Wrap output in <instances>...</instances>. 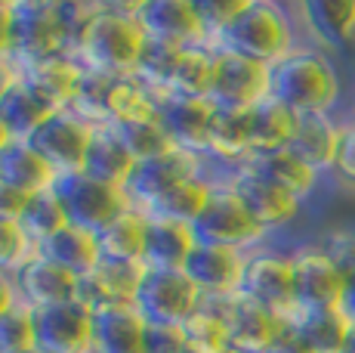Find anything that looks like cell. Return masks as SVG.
<instances>
[{
	"label": "cell",
	"mask_w": 355,
	"mask_h": 353,
	"mask_svg": "<svg viewBox=\"0 0 355 353\" xmlns=\"http://www.w3.org/2000/svg\"><path fill=\"white\" fill-rule=\"evenodd\" d=\"M50 108L40 99L31 97V90H25L22 84H16L3 99H0V124L6 127L12 140H28L46 118H50Z\"/></svg>",
	"instance_id": "38"
},
{
	"label": "cell",
	"mask_w": 355,
	"mask_h": 353,
	"mask_svg": "<svg viewBox=\"0 0 355 353\" xmlns=\"http://www.w3.org/2000/svg\"><path fill=\"white\" fill-rule=\"evenodd\" d=\"M80 74H84V65L78 59L56 53V56L40 59V63L19 65V84L31 90V97L40 99L50 112H62L78 90Z\"/></svg>",
	"instance_id": "20"
},
{
	"label": "cell",
	"mask_w": 355,
	"mask_h": 353,
	"mask_svg": "<svg viewBox=\"0 0 355 353\" xmlns=\"http://www.w3.org/2000/svg\"><path fill=\"white\" fill-rule=\"evenodd\" d=\"M146 319L130 307H108L93 313V353H142Z\"/></svg>",
	"instance_id": "28"
},
{
	"label": "cell",
	"mask_w": 355,
	"mask_h": 353,
	"mask_svg": "<svg viewBox=\"0 0 355 353\" xmlns=\"http://www.w3.org/2000/svg\"><path fill=\"white\" fill-rule=\"evenodd\" d=\"M25 353H44V350H40V347H31V350H25Z\"/></svg>",
	"instance_id": "58"
},
{
	"label": "cell",
	"mask_w": 355,
	"mask_h": 353,
	"mask_svg": "<svg viewBox=\"0 0 355 353\" xmlns=\"http://www.w3.org/2000/svg\"><path fill=\"white\" fill-rule=\"evenodd\" d=\"M244 261H248V251L198 242L192 254H189V261L182 263V273L201 291V297H226V295H238Z\"/></svg>",
	"instance_id": "19"
},
{
	"label": "cell",
	"mask_w": 355,
	"mask_h": 353,
	"mask_svg": "<svg viewBox=\"0 0 355 353\" xmlns=\"http://www.w3.org/2000/svg\"><path fill=\"white\" fill-rule=\"evenodd\" d=\"M182 50L167 44H158V40H146V50H142L139 63H136L133 78L152 93L155 99H167V87H170V74L176 69V59H180Z\"/></svg>",
	"instance_id": "42"
},
{
	"label": "cell",
	"mask_w": 355,
	"mask_h": 353,
	"mask_svg": "<svg viewBox=\"0 0 355 353\" xmlns=\"http://www.w3.org/2000/svg\"><path fill=\"white\" fill-rule=\"evenodd\" d=\"M0 183L22 195H37L44 189H53L56 174L34 152L28 140H10L0 149Z\"/></svg>",
	"instance_id": "27"
},
{
	"label": "cell",
	"mask_w": 355,
	"mask_h": 353,
	"mask_svg": "<svg viewBox=\"0 0 355 353\" xmlns=\"http://www.w3.org/2000/svg\"><path fill=\"white\" fill-rule=\"evenodd\" d=\"M31 254L34 245L25 236V229L19 227V220H0V273L12 276Z\"/></svg>",
	"instance_id": "46"
},
{
	"label": "cell",
	"mask_w": 355,
	"mask_h": 353,
	"mask_svg": "<svg viewBox=\"0 0 355 353\" xmlns=\"http://www.w3.org/2000/svg\"><path fill=\"white\" fill-rule=\"evenodd\" d=\"M322 245L327 248V254L334 257V263L340 267L346 279V297H343V310L346 316L355 322V229H327L324 236H318Z\"/></svg>",
	"instance_id": "44"
},
{
	"label": "cell",
	"mask_w": 355,
	"mask_h": 353,
	"mask_svg": "<svg viewBox=\"0 0 355 353\" xmlns=\"http://www.w3.org/2000/svg\"><path fill=\"white\" fill-rule=\"evenodd\" d=\"M99 6L102 0H56V25H59V40H62L65 56L78 59Z\"/></svg>",
	"instance_id": "43"
},
{
	"label": "cell",
	"mask_w": 355,
	"mask_h": 353,
	"mask_svg": "<svg viewBox=\"0 0 355 353\" xmlns=\"http://www.w3.org/2000/svg\"><path fill=\"white\" fill-rule=\"evenodd\" d=\"M244 0H195V13L201 19V28L207 35L210 47L220 40V35L232 25V19L241 13Z\"/></svg>",
	"instance_id": "47"
},
{
	"label": "cell",
	"mask_w": 355,
	"mask_h": 353,
	"mask_svg": "<svg viewBox=\"0 0 355 353\" xmlns=\"http://www.w3.org/2000/svg\"><path fill=\"white\" fill-rule=\"evenodd\" d=\"M346 118L355 121V87H352V97H349V108H346Z\"/></svg>",
	"instance_id": "55"
},
{
	"label": "cell",
	"mask_w": 355,
	"mask_h": 353,
	"mask_svg": "<svg viewBox=\"0 0 355 353\" xmlns=\"http://www.w3.org/2000/svg\"><path fill=\"white\" fill-rule=\"evenodd\" d=\"M226 183L232 192L238 195V202H241V208L248 211V217L269 239L275 233L291 229L293 223L300 220V214H303V202L293 199L284 189H278L275 183H269L263 174H257L254 167H248V165L235 167Z\"/></svg>",
	"instance_id": "9"
},
{
	"label": "cell",
	"mask_w": 355,
	"mask_h": 353,
	"mask_svg": "<svg viewBox=\"0 0 355 353\" xmlns=\"http://www.w3.org/2000/svg\"><path fill=\"white\" fill-rule=\"evenodd\" d=\"M198 304H201V291L189 282L182 270H142L133 310L146 319V325L180 329L198 310Z\"/></svg>",
	"instance_id": "4"
},
{
	"label": "cell",
	"mask_w": 355,
	"mask_h": 353,
	"mask_svg": "<svg viewBox=\"0 0 355 353\" xmlns=\"http://www.w3.org/2000/svg\"><path fill=\"white\" fill-rule=\"evenodd\" d=\"M272 97V65L238 53L214 47V78H210L207 103L214 108H238L248 112Z\"/></svg>",
	"instance_id": "6"
},
{
	"label": "cell",
	"mask_w": 355,
	"mask_h": 353,
	"mask_svg": "<svg viewBox=\"0 0 355 353\" xmlns=\"http://www.w3.org/2000/svg\"><path fill=\"white\" fill-rule=\"evenodd\" d=\"M19 301V288H16V279H12L10 273H0V313H6V310H12Z\"/></svg>",
	"instance_id": "53"
},
{
	"label": "cell",
	"mask_w": 355,
	"mask_h": 353,
	"mask_svg": "<svg viewBox=\"0 0 355 353\" xmlns=\"http://www.w3.org/2000/svg\"><path fill=\"white\" fill-rule=\"evenodd\" d=\"M300 44V31L288 3L275 0H244L241 13L220 35L214 47L238 56L257 59L263 65H275Z\"/></svg>",
	"instance_id": "2"
},
{
	"label": "cell",
	"mask_w": 355,
	"mask_h": 353,
	"mask_svg": "<svg viewBox=\"0 0 355 353\" xmlns=\"http://www.w3.org/2000/svg\"><path fill=\"white\" fill-rule=\"evenodd\" d=\"M180 331H182V341H186L189 353H229L232 350L229 331H226V322H223L220 310L210 301H204V297L195 313L180 325Z\"/></svg>",
	"instance_id": "36"
},
{
	"label": "cell",
	"mask_w": 355,
	"mask_h": 353,
	"mask_svg": "<svg viewBox=\"0 0 355 353\" xmlns=\"http://www.w3.org/2000/svg\"><path fill=\"white\" fill-rule=\"evenodd\" d=\"M272 97L288 106L293 115H340L343 78L331 53L300 40L288 56L272 65Z\"/></svg>",
	"instance_id": "1"
},
{
	"label": "cell",
	"mask_w": 355,
	"mask_h": 353,
	"mask_svg": "<svg viewBox=\"0 0 355 353\" xmlns=\"http://www.w3.org/2000/svg\"><path fill=\"white\" fill-rule=\"evenodd\" d=\"M112 131L118 133V140L124 142V149L133 155V161L158 158V155L173 149V142H170L158 115L139 118V121H127V124H112Z\"/></svg>",
	"instance_id": "40"
},
{
	"label": "cell",
	"mask_w": 355,
	"mask_h": 353,
	"mask_svg": "<svg viewBox=\"0 0 355 353\" xmlns=\"http://www.w3.org/2000/svg\"><path fill=\"white\" fill-rule=\"evenodd\" d=\"M139 263H114V261H99L96 270H90L87 276L78 279V291L74 301L87 310V313H99L108 307H130L136 297L142 279Z\"/></svg>",
	"instance_id": "18"
},
{
	"label": "cell",
	"mask_w": 355,
	"mask_h": 353,
	"mask_svg": "<svg viewBox=\"0 0 355 353\" xmlns=\"http://www.w3.org/2000/svg\"><path fill=\"white\" fill-rule=\"evenodd\" d=\"M10 44H12V13H10V0H0V59H10Z\"/></svg>",
	"instance_id": "52"
},
{
	"label": "cell",
	"mask_w": 355,
	"mask_h": 353,
	"mask_svg": "<svg viewBox=\"0 0 355 353\" xmlns=\"http://www.w3.org/2000/svg\"><path fill=\"white\" fill-rule=\"evenodd\" d=\"M248 167H254L257 174H263L269 183H275L278 189H284V192H291L293 199H300L306 205V202L312 199V195L322 189L324 176L315 171V167H309L303 158H297V155L291 152V149H275V152H257L250 155L248 161H244Z\"/></svg>",
	"instance_id": "25"
},
{
	"label": "cell",
	"mask_w": 355,
	"mask_h": 353,
	"mask_svg": "<svg viewBox=\"0 0 355 353\" xmlns=\"http://www.w3.org/2000/svg\"><path fill=\"white\" fill-rule=\"evenodd\" d=\"M238 295L250 297V301L269 307L272 313L288 319L293 310H297L291 248H278V245H272V242H266V245L248 251Z\"/></svg>",
	"instance_id": "5"
},
{
	"label": "cell",
	"mask_w": 355,
	"mask_h": 353,
	"mask_svg": "<svg viewBox=\"0 0 355 353\" xmlns=\"http://www.w3.org/2000/svg\"><path fill=\"white\" fill-rule=\"evenodd\" d=\"M25 202H28V195H22V192H16V189L0 183V220H19Z\"/></svg>",
	"instance_id": "50"
},
{
	"label": "cell",
	"mask_w": 355,
	"mask_h": 353,
	"mask_svg": "<svg viewBox=\"0 0 355 353\" xmlns=\"http://www.w3.org/2000/svg\"><path fill=\"white\" fill-rule=\"evenodd\" d=\"M300 40L324 53H343L355 44V0H300L291 3Z\"/></svg>",
	"instance_id": "13"
},
{
	"label": "cell",
	"mask_w": 355,
	"mask_h": 353,
	"mask_svg": "<svg viewBox=\"0 0 355 353\" xmlns=\"http://www.w3.org/2000/svg\"><path fill=\"white\" fill-rule=\"evenodd\" d=\"M266 353H315V350H312L309 344H306L303 338L291 329V325H284V331L275 338V341H272V347Z\"/></svg>",
	"instance_id": "51"
},
{
	"label": "cell",
	"mask_w": 355,
	"mask_h": 353,
	"mask_svg": "<svg viewBox=\"0 0 355 353\" xmlns=\"http://www.w3.org/2000/svg\"><path fill=\"white\" fill-rule=\"evenodd\" d=\"M105 115H108V127L127 124V121H139V118H152V115H158V99H155L133 74H124V78L112 81Z\"/></svg>",
	"instance_id": "37"
},
{
	"label": "cell",
	"mask_w": 355,
	"mask_h": 353,
	"mask_svg": "<svg viewBox=\"0 0 355 353\" xmlns=\"http://www.w3.org/2000/svg\"><path fill=\"white\" fill-rule=\"evenodd\" d=\"M158 118L167 131L173 149L189 155L207 152V127L214 118V106L207 99H176L167 97L158 103Z\"/></svg>",
	"instance_id": "23"
},
{
	"label": "cell",
	"mask_w": 355,
	"mask_h": 353,
	"mask_svg": "<svg viewBox=\"0 0 355 353\" xmlns=\"http://www.w3.org/2000/svg\"><path fill=\"white\" fill-rule=\"evenodd\" d=\"M133 16L146 40L192 50V47H210L195 13V0H133Z\"/></svg>",
	"instance_id": "14"
},
{
	"label": "cell",
	"mask_w": 355,
	"mask_h": 353,
	"mask_svg": "<svg viewBox=\"0 0 355 353\" xmlns=\"http://www.w3.org/2000/svg\"><path fill=\"white\" fill-rule=\"evenodd\" d=\"M68 223V217L62 211V202L53 189H44L37 195H28L22 208V217H19V227L25 229V236L31 239V245L37 248L44 239H50L53 233H59Z\"/></svg>",
	"instance_id": "39"
},
{
	"label": "cell",
	"mask_w": 355,
	"mask_h": 353,
	"mask_svg": "<svg viewBox=\"0 0 355 353\" xmlns=\"http://www.w3.org/2000/svg\"><path fill=\"white\" fill-rule=\"evenodd\" d=\"M293 263V297L297 310H327L343 307L346 297V279L334 257L327 254L322 239L297 242L291 248Z\"/></svg>",
	"instance_id": "7"
},
{
	"label": "cell",
	"mask_w": 355,
	"mask_h": 353,
	"mask_svg": "<svg viewBox=\"0 0 355 353\" xmlns=\"http://www.w3.org/2000/svg\"><path fill=\"white\" fill-rule=\"evenodd\" d=\"M12 279H16V288H19V301L31 310H44V307L74 301V291H78V276L56 267L46 257H40L37 251L12 273Z\"/></svg>",
	"instance_id": "22"
},
{
	"label": "cell",
	"mask_w": 355,
	"mask_h": 353,
	"mask_svg": "<svg viewBox=\"0 0 355 353\" xmlns=\"http://www.w3.org/2000/svg\"><path fill=\"white\" fill-rule=\"evenodd\" d=\"M142 353H189V350H186V341H182V331L180 329L148 325Z\"/></svg>",
	"instance_id": "49"
},
{
	"label": "cell",
	"mask_w": 355,
	"mask_h": 353,
	"mask_svg": "<svg viewBox=\"0 0 355 353\" xmlns=\"http://www.w3.org/2000/svg\"><path fill=\"white\" fill-rule=\"evenodd\" d=\"M34 347V313L25 304L0 313V353H25Z\"/></svg>",
	"instance_id": "45"
},
{
	"label": "cell",
	"mask_w": 355,
	"mask_h": 353,
	"mask_svg": "<svg viewBox=\"0 0 355 353\" xmlns=\"http://www.w3.org/2000/svg\"><path fill=\"white\" fill-rule=\"evenodd\" d=\"M198 174H201V155H189L182 149H170V152L158 155V158L136 161L133 174L124 183L127 205L148 211L161 195H167L173 186H180L182 180Z\"/></svg>",
	"instance_id": "15"
},
{
	"label": "cell",
	"mask_w": 355,
	"mask_h": 353,
	"mask_svg": "<svg viewBox=\"0 0 355 353\" xmlns=\"http://www.w3.org/2000/svg\"><path fill=\"white\" fill-rule=\"evenodd\" d=\"M10 140H12V137H10V133H6V127L0 124V149H3V146H6V142H10Z\"/></svg>",
	"instance_id": "57"
},
{
	"label": "cell",
	"mask_w": 355,
	"mask_h": 353,
	"mask_svg": "<svg viewBox=\"0 0 355 353\" xmlns=\"http://www.w3.org/2000/svg\"><path fill=\"white\" fill-rule=\"evenodd\" d=\"M19 84V69L12 59H0V99Z\"/></svg>",
	"instance_id": "54"
},
{
	"label": "cell",
	"mask_w": 355,
	"mask_h": 353,
	"mask_svg": "<svg viewBox=\"0 0 355 353\" xmlns=\"http://www.w3.org/2000/svg\"><path fill=\"white\" fill-rule=\"evenodd\" d=\"M343 353H355V322H352V331H349V341H346V350Z\"/></svg>",
	"instance_id": "56"
},
{
	"label": "cell",
	"mask_w": 355,
	"mask_h": 353,
	"mask_svg": "<svg viewBox=\"0 0 355 353\" xmlns=\"http://www.w3.org/2000/svg\"><path fill=\"white\" fill-rule=\"evenodd\" d=\"M248 124H250V155L257 152H275V149H288L293 127H297V115L275 97L263 99L254 108H248Z\"/></svg>",
	"instance_id": "33"
},
{
	"label": "cell",
	"mask_w": 355,
	"mask_h": 353,
	"mask_svg": "<svg viewBox=\"0 0 355 353\" xmlns=\"http://www.w3.org/2000/svg\"><path fill=\"white\" fill-rule=\"evenodd\" d=\"M34 347L44 353H93V316L78 301L31 310Z\"/></svg>",
	"instance_id": "17"
},
{
	"label": "cell",
	"mask_w": 355,
	"mask_h": 353,
	"mask_svg": "<svg viewBox=\"0 0 355 353\" xmlns=\"http://www.w3.org/2000/svg\"><path fill=\"white\" fill-rule=\"evenodd\" d=\"M133 167H136L133 155L124 149V142L118 140V133H114L112 127H93L80 174L93 176V180H99V183H108V186L124 189V183L130 180Z\"/></svg>",
	"instance_id": "31"
},
{
	"label": "cell",
	"mask_w": 355,
	"mask_h": 353,
	"mask_svg": "<svg viewBox=\"0 0 355 353\" xmlns=\"http://www.w3.org/2000/svg\"><path fill=\"white\" fill-rule=\"evenodd\" d=\"M340 137H343V115L331 112H309L297 115V127L291 137V152L303 158L309 167H315L322 176H331L337 161Z\"/></svg>",
	"instance_id": "21"
},
{
	"label": "cell",
	"mask_w": 355,
	"mask_h": 353,
	"mask_svg": "<svg viewBox=\"0 0 355 353\" xmlns=\"http://www.w3.org/2000/svg\"><path fill=\"white\" fill-rule=\"evenodd\" d=\"M112 81L114 78H108V74L84 69V74H80V81H78V90H74L71 103H68V112L90 127H108L105 106H108Z\"/></svg>",
	"instance_id": "41"
},
{
	"label": "cell",
	"mask_w": 355,
	"mask_h": 353,
	"mask_svg": "<svg viewBox=\"0 0 355 353\" xmlns=\"http://www.w3.org/2000/svg\"><path fill=\"white\" fill-rule=\"evenodd\" d=\"M220 310L223 322L229 331V347L235 353H266L278 335L284 331L288 319L272 313L269 307L250 301L244 295H226V297H204Z\"/></svg>",
	"instance_id": "12"
},
{
	"label": "cell",
	"mask_w": 355,
	"mask_h": 353,
	"mask_svg": "<svg viewBox=\"0 0 355 353\" xmlns=\"http://www.w3.org/2000/svg\"><path fill=\"white\" fill-rule=\"evenodd\" d=\"M90 133H93L90 124H84L68 108H62V112H53L28 137V142L34 152L50 165L53 174L65 176V174H80Z\"/></svg>",
	"instance_id": "16"
},
{
	"label": "cell",
	"mask_w": 355,
	"mask_h": 353,
	"mask_svg": "<svg viewBox=\"0 0 355 353\" xmlns=\"http://www.w3.org/2000/svg\"><path fill=\"white\" fill-rule=\"evenodd\" d=\"M216 183H210L207 176H189L182 180L180 186H173L167 195H161L146 214H158V217H167V220H176V223H186V227H195V220L201 217L204 205H207L210 192H214Z\"/></svg>",
	"instance_id": "35"
},
{
	"label": "cell",
	"mask_w": 355,
	"mask_h": 353,
	"mask_svg": "<svg viewBox=\"0 0 355 353\" xmlns=\"http://www.w3.org/2000/svg\"><path fill=\"white\" fill-rule=\"evenodd\" d=\"M210 78H214V47H192L182 50L176 69L170 74L167 97L176 99H207Z\"/></svg>",
	"instance_id": "34"
},
{
	"label": "cell",
	"mask_w": 355,
	"mask_h": 353,
	"mask_svg": "<svg viewBox=\"0 0 355 353\" xmlns=\"http://www.w3.org/2000/svg\"><path fill=\"white\" fill-rule=\"evenodd\" d=\"M195 245L198 239L192 227L158 214H146V251H142L146 270H182Z\"/></svg>",
	"instance_id": "24"
},
{
	"label": "cell",
	"mask_w": 355,
	"mask_h": 353,
	"mask_svg": "<svg viewBox=\"0 0 355 353\" xmlns=\"http://www.w3.org/2000/svg\"><path fill=\"white\" fill-rule=\"evenodd\" d=\"M331 176L340 186L355 189V121H349L346 115H343V137H340L337 161H334Z\"/></svg>",
	"instance_id": "48"
},
{
	"label": "cell",
	"mask_w": 355,
	"mask_h": 353,
	"mask_svg": "<svg viewBox=\"0 0 355 353\" xmlns=\"http://www.w3.org/2000/svg\"><path fill=\"white\" fill-rule=\"evenodd\" d=\"M53 192L62 202L68 223L80 229H90V233H99L112 217H118L124 208H130L121 186H108V183H99L87 174L56 176Z\"/></svg>",
	"instance_id": "10"
},
{
	"label": "cell",
	"mask_w": 355,
	"mask_h": 353,
	"mask_svg": "<svg viewBox=\"0 0 355 353\" xmlns=\"http://www.w3.org/2000/svg\"><path fill=\"white\" fill-rule=\"evenodd\" d=\"M102 261L114 263H139L146 251V211L139 208H124L118 217L105 223L96 233Z\"/></svg>",
	"instance_id": "32"
},
{
	"label": "cell",
	"mask_w": 355,
	"mask_h": 353,
	"mask_svg": "<svg viewBox=\"0 0 355 353\" xmlns=\"http://www.w3.org/2000/svg\"><path fill=\"white\" fill-rule=\"evenodd\" d=\"M192 233L204 245H223L235 251H254L259 245H266V242H272L248 217L238 195L229 189V183H216L214 186L201 217L195 220Z\"/></svg>",
	"instance_id": "8"
},
{
	"label": "cell",
	"mask_w": 355,
	"mask_h": 353,
	"mask_svg": "<svg viewBox=\"0 0 355 353\" xmlns=\"http://www.w3.org/2000/svg\"><path fill=\"white\" fill-rule=\"evenodd\" d=\"M12 13V44L10 59L19 65L40 63L62 53L56 25V0H10Z\"/></svg>",
	"instance_id": "11"
},
{
	"label": "cell",
	"mask_w": 355,
	"mask_h": 353,
	"mask_svg": "<svg viewBox=\"0 0 355 353\" xmlns=\"http://www.w3.org/2000/svg\"><path fill=\"white\" fill-rule=\"evenodd\" d=\"M34 251H37L40 257H46V261H53L56 267L68 270L71 276H78V279L87 276L90 270H96V263L102 261L96 233L71 227V223H65L59 233H53L50 239H44Z\"/></svg>",
	"instance_id": "29"
},
{
	"label": "cell",
	"mask_w": 355,
	"mask_h": 353,
	"mask_svg": "<svg viewBox=\"0 0 355 353\" xmlns=\"http://www.w3.org/2000/svg\"><path fill=\"white\" fill-rule=\"evenodd\" d=\"M142 50H146V31L133 16V0H124V3L102 0L78 53V63L108 78H124L136 72Z\"/></svg>",
	"instance_id": "3"
},
{
	"label": "cell",
	"mask_w": 355,
	"mask_h": 353,
	"mask_svg": "<svg viewBox=\"0 0 355 353\" xmlns=\"http://www.w3.org/2000/svg\"><path fill=\"white\" fill-rule=\"evenodd\" d=\"M204 158H210L214 165L235 171L250 158V124L248 112L238 108H214V118L207 127V152Z\"/></svg>",
	"instance_id": "26"
},
{
	"label": "cell",
	"mask_w": 355,
	"mask_h": 353,
	"mask_svg": "<svg viewBox=\"0 0 355 353\" xmlns=\"http://www.w3.org/2000/svg\"><path fill=\"white\" fill-rule=\"evenodd\" d=\"M288 325L309 344L315 353H343L352 331V319L343 307L327 310H293Z\"/></svg>",
	"instance_id": "30"
}]
</instances>
